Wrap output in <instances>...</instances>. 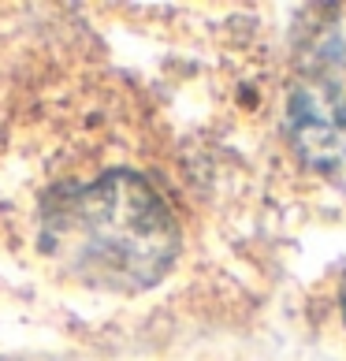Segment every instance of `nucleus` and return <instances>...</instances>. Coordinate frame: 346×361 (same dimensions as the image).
Listing matches in <instances>:
<instances>
[{
  "instance_id": "obj_1",
  "label": "nucleus",
  "mask_w": 346,
  "mask_h": 361,
  "mask_svg": "<svg viewBox=\"0 0 346 361\" xmlns=\"http://www.w3.org/2000/svg\"><path fill=\"white\" fill-rule=\"evenodd\" d=\"M49 235L78 276L109 287H145L161 279L179 246L161 197L130 176H112L71 197L49 224Z\"/></svg>"
},
{
  "instance_id": "obj_2",
  "label": "nucleus",
  "mask_w": 346,
  "mask_h": 361,
  "mask_svg": "<svg viewBox=\"0 0 346 361\" xmlns=\"http://www.w3.org/2000/svg\"><path fill=\"white\" fill-rule=\"evenodd\" d=\"M342 313H346V287H342Z\"/></svg>"
}]
</instances>
